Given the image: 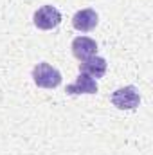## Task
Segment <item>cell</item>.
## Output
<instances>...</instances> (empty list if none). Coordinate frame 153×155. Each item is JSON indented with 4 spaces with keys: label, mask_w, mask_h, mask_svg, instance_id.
I'll use <instances>...</instances> for the list:
<instances>
[{
    "label": "cell",
    "mask_w": 153,
    "mask_h": 155,
    "mask_svg": "<svg viewBox=\"0 0 153 155\" xmlns=\"http://www.w3.org/2000/svg\"><path fill=\"white\" fill-rule=\"evenodd\" d=\"M33 22L41 31H50V29H56L61 24V13L54 5H41L34 13Z\"/></svg>",
    "instance_id": "cell-3"
},
{
    "label": "cell",
    "mask_w": 153,
    "mask_h": 155,
    "mask_svg": "<svg viewBox=\"0 0 153 155\" xmlns=\"http://www.w3.org/2000/svg\"><path fill=\"white\" fill-rule=\"evenodd\" d=\"M99 22V16L94 9L86 7V9H79L76 15L72 16V27L76 31H81V33H88L92 29H96Z\"/></svg>",
    "instance_id": "cell-5"
},
{
    "label": "cell",
    "mask_w": 153,
    "mask_h": 155,
    "mask_svg": "<svg viewBox=\"0 0 153 155\" xmlns=\"http://www.w3.org/2000/svg\"><path fill=\"white\" fill-rule=\"evenodd\" d=\"M65 92L70 94V96H76V94H96L97 92V81L94 78L79 72V76L76 78V81L72 85H69L65 88Z\"/></svg>",
    "instance_id": "cell-7"
},
{
    "label": "cell",
    "mask_w": 153,
    "mask_h": 155,
    "mask_svg": "<svg viewBox=\"0 0 153 155\" xmlns=\"http://www.w3.org/2000/svg\"><path fill=\"white\" fill-rule=\"evenodd\" d=\"M31 76H33L34 85L40 87V88H56V87L61 85V72L56 67H52L45 61L34 65Z\"/></svg>",
    "instance_id": "cell-1"
},
{
    "label": "cell",
    "mask_w": 153,
    "mask_h": 155,
    "mask_svg": "<svg viewBox=\"0 0 153 155\" xmlns=\"http://www.w3.org/2000/svg\"><path fill=\"white\" fill-rule=\"evenodd\" d=\"M70 49H72L74 58H77L79 61L88 60L92 56H97V41L88 38V36H77V38H74Z\"/></svg>",
    "instance_id": "cell-4"
},
{
    "label": "cell",
    "mask_w": 153,
    "mask_h": 155,
    "mask_svg": "<svg viewBox=\"0 0 153 155\" xmlns=\"http://www.w3.org/2000/svg\"><path fill=\"white\" fill-rule=\"evenodd\" d=\"M106 69H108V63L105 58L101 56H92L88 60H83L79 63V72L81 74H86L90 78H103L106 74Z\"/></svg>",
    "instance_id": "cell-6"
},
{
    "label": "cell",
    "mask_w": 153,
    "mask_h": 155,
    "mask_svg": "<svg viewBox=\"0 0 153 155\" xmlns=\"http://www.w3.org/2000/svg\"><path fill=\"white\" fill-rule=\"evenodd\" d=\"M110 101L119 110H135L139 107V103H141L139 88L133 87V85L121 87V88H117L114 94L110 96Z\"/></svg>",
    "instance_id": "cell-2"
}]
</instances>
